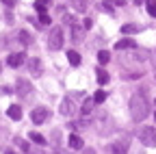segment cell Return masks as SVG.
<instances>
[{"mask_svg": "<svg viewBox=\"0 0 156 154\" xmlns=\"http://www.w3.org/2000/svg\"><path fill=\"white\" fill-rule=\"evenodd\" d=\"M48 115H50V111L46 106H35L30 113V120H33V124H44L48 120Z\"/></svg>", "mask_w": 156, "mask_h": 154, "instance_id": "277c9868", "label": "cell"}, {"mask_svg": "<svg viewBox=\"0 0 156 154\" xmlns=\"http://www.w3.org/2000/svg\"><path fill=\"white\" fill-rule=\"evenodd\" d=\"M67 61H69L72 65H80V54H78L76 50H69V52H67Z\"/></svg>", "mask_w": 156, "mask_h": 154, "instance_id": "4fadbf2b", "label": "cell"}, {"mask_svg": "<svg viewBox=\"0 0 156 154\" xmlns=\"http://www.w3.org/2000/svg\"><path fill=\"white\" fill-rule=\"evenodd\" d=\"M7 115H9L11 120H20V117H22V109H20L17 104H11V106L7 109Z\"/></svg>", "mask_w": 156, "mask_h": 154, "instance_id": "9c48e42d", "label": "cell"}, {"mask_svg": "<svg viewBox=\"0 0 156 154\" xmlns=\"http://www.w3.org/2000/svg\"><path fill=\"white\" fill-rule=\"evenodd\" d=\"M108 150H111V152H126L128 145H126V143H117V145H111Z\"/></svg>", "mask_w": 156, "mask_h": 154, "instance_id": "7402d4cb", "label": "cell"}, {"mask_svg": "<svg viewBox=\"0 0 156 154\" xmlns=\"http://www.w3.org/2000/svg\"><path fill=\"white\" fill-rule=\"evenodd\" d=\"M72 39H74V41H80V39H83V30L78 28L76 24H72Z\"/></svg>", "mask_w": 156, "mask_h": 154, "instance_id": "2e32d148", "label": "cell"}, {"mask_svg": "<svg viewBox=\"0 0 156 154\" xmlns=\"http://www.w3.org/2000/svg\"><path fill=\"white\" fill-rule=\"evenodd\" d=\"M91 106H93V98H91V100L87 98V100L83 102V109H80V111H83V113L87 115V113H91Z\"/></svg>", "mask_w": 156, "mask_h": 154, "instance_id": "44dd1931", "label": "cell"}, {"mask_svg": "<svg viewBox=\"0 0 156 154\" xmlns=\"http://www.w3.org/2000/svg\"><path fill=\"white\" fill-rule=\"evenodd\" d=\"M108 59H111V54H108L106 50H100V52H98V61H100V63H108Z\"/></svg>", "mask_w": 156, "mask_h": 154, "instance_id": "ffe728a7", "label": "cell"}, {"mask_svg": "<svg viewBox=\"0 0 156 154\" xmlns=\"http://www.w3.org/2000/svg\"><path fill=\"white\" fill-rule=\"evenodd\" d=\"M39 22H41V24H50L52 20H50V15L44 11V13H39Z\"/></svg>", "mask_w": 156, "mask_h": 154, "instance_id": "d4e9b609", "label": "cell"}, {"mask_svg": "<svg viewBox=\"0 0 156 154\" xmlns=\"http://www.w3.org/2000/svg\"><path fill=\"white\" fill-rule=\"evenodd\" d=\"M30 141H35L37 145H46L48 143L46 137H44V134H39V132H30Z\"/></svg>", "mask_w": 156, "mask_h": 154, "instance_id": "9a60e30c", "label": "cell"}, {"mask_svg": "<svg viewBox=\"0 0 156 154\" xmlns=\"http://www.w3.org/2000/svg\"><path fill=\"white\" fill-rule=\"evenodd\" d=\"M48 46H50V50H58L63 46V28L61 26H54L52 28V33L48 37Z\"/></svg>", "mask_w": 156, "mask_h": 154, "instance_id": "3957f363", "label": "cell"}, {"mask_svg": "<svg viewBox=\"0 0 156 154\" xmlns=\"http://www.w3.org/2000/svg\"><path fill=\"white\" fill-rule=\"evenodd\" d=\"M91 24H93V22H91V20H89V17H87V20H85V22H83V26H85V28H91Z\"/></svg>", "mask_w": 156, "mask_h": 154, "instance_id": "f1b7e54d", "label": "cell"}, {"mask_svg": "<svg viewBox=\"0 0 156 154\" xmlns=\"http://www.w3.org/2000/svg\"><path fill=\"white\" fill-rule=\"evenodd\" d=\"M95 78H98V83H100V85H106V83L111 81V76H108V72H104V70H98Z\"/></svg>", "mask_w": 156, "mask_h": 154, "instance_id": "7c38bea8", "label": "cell"}, {"mask_svg": "<svg viewBox=\"0 0 156 154\" xmlns=\"http://www.w3.org/2000/svg\"><path fill=\"white\" fill-rule=\"evenodd\" d=\"M134 48H136V41L130 39V37H124L115 44V50H134Z\"/></svg>", "mask_w": 156, "mask_h": 154, "instance_id": "8992f818", "label": "cell"}, {"mask_svg": "<svg viewBox=\"0 0 156 154\" xmlns=\"http://www.w3.org/2000/svg\"><path fill=\"white\" fill-rule=\"evenodd\" d=\"M15 91H17V95H22V98L30 95V91H33L30 81H26V78H17V83H15Z\"/></svg>", "mask_w": 156, "mask_h": 154, "instance_id": "5b68a950", "label": "cell"}, {"mask_svg": "<svg viewBox=\"0 0 156 154\" xmlns=\"http://www.w3.org/2000/svg\"><path fill=\"white\" fill-rule=\"evenodd\" d=\"M28 70L35 76H39V74H41V61H39V59H28Z\"/></svg>", "mask_w": 156, "mask_h": 154, "instance_id": "ba28073f", "label": "cell"}, {"mask_svg": "<svg viewBox=\"0 0 156 154\" xmlns=\"http://www.w3.org/2000/svg\"><path fill=\"white\" fill-rule=\"evenodd\" d=\"M100 9H102V11H106V13H113V7H111V5H102Z\"/></svg>", "mask_w": 156, "mask_h": 154, "instance_id": "83f0119b", "label": "cell"}, {"mask_svg": "<svg viewBox=\"0 0 156 154\" xmlns=\"http://www.w3.org/2000/svg\"><path fill=\"white\" fill-rule=\"evenodd\" d=\"M0 2H5V5H9V7H11V5H13V0H0Z\"/></svg>", "mask_w": 156, "mask_h": 154, "instance_id": "f546056e", "label": "cell"}, {"mask_svg": "<svg viewBox=\"0 0 156 154\" xmlns=\"http://www.w3.org/2000/svg\"><path fill=\"white\" fill-rule=\"evenodd\" d=\"M147 13H150L152 17H156V2H152V0L147 2Z\"/></svg>", "mask_w": 156, "mask_h": 154, "instance_id": "484cf974", "label": "cell"}, {"mask_svg": "<svg viewBox=\"0 0 156 154\" xmlns=\"http://www.w3.org/2000/svg\"><path fill=\"white\" fill-rule=\"evenodd\" d=\"M143 2H145V0H134V5H136V7H139V5H143Z\"/></svg>", "mask_w": 156, "mask_h": 154, "instance_id": "4dcf8cb0", "label": "cell"}, {"mask_svg": "<svg viewBox=\"0 0 156 154\" xmlns=\"http://www.w3.org/2000/svg\"><path fill=\"white\" fill-rule=\"evenodd\" d=\"M61 113H63V115H72V113H74V102H72L69 98L63 100V104H61Z\"/></svg>", "mask_w": 156, "mask_h": 154, "instance_id": "8fae6325", "label": "cell"}, {"mask_svg": "<svg viewBox=\"0 0 156 154\" xmlns=\"http://www.w3.org/2000/svg\"><path fill=\"white\" fill-rule=\"evenodd\" d=\"M139 139H141L143 145H147V148L156 145V128H154V126H143V128L139 130Z\"/></svg>", "mask_w": 156, "mask_h": 154, "instance_id": "7a4b0ae2", "label": "cell"}, {"mask_svg": "<svg viewBox=\"0 0 156 154\" xmlns=\"http://www.w3.org/2000/svg\"><path fill=\"white\" fill-rule=\"evenodd\" d=\"M106 2H111L113 7H124V5H126V0H106Z\"/></svg>", "mask_w": 156, "mask_h": 154, "instance_id": "4316f807", "label": "cell"}, {"mask_svg": "<svg viewBox=\"0 0 156 154\" xmlns=\"http://www.w3.org/2000/svg\"><path fill=\"white\" fill-rule=\"evenodd\" d=\"M104 100H106V91H102V89H100V91H95V95H93V102H95V104H102Z\"/></svg>", "mask_w": 156, "mask_h": 154, "instance_id": "ac0fdd59", "label": "cell"}, {"mask_svg": "<svg viewBox=\"0 0 156 154\" xmlns=\"http://www.w3.org/2000/svg\"><path fill=\"white\" fill-rule=\"evenodd\" d=\"M72 5L76 11H85V0H72Z\"/></svg>", "mask_w": 156, "mask_h": 154, "instance_id": "cb8c5ba5", "label": "cell"}, {"mask_svg": "<svg viewBox=\"0 0 156 154\" xmlns=\"http://www.w3.org/2000/svg\"><path fill=\"white\" fill-rule=\"evenodd\" d=\"M26 59H24V54L22 52H13V54H9V59H7V63L11 65V67H20Z\"/></svg>", "mask_w": 156, "mask_h": 154, "instance_id": "52a82bcc", "label": "cell"}, {"mask_svg": "<svg viewBox=\"0 0 156 154\" xmlns=\"http://www.w3.org/2000/svg\"><path fill=\"white\" fill-rule=\"evenodd\" d=\"M15 141H17V145H20V150H22V152H28V150H30L28 141H24V139H15Z\"/></svg>", "mask_w": 156, "mask_h": 154, "instance_id": "603a6c76", "label": "cell"}, {"mask_svg": "<svg viewBox=\"0 0 156 154\" xmlns=\"http://www.w3.org/2000/svg\"><path fill=\"white\" fill-rule=\"evenodd\" d=\"M48 2H50V0H37V2H35V11L44 13V11L48 9Z\"/></svg>", "mask_w": 156, "mask_h": 154, "instance_id": "d6986e66", "label": "cell"}, {"mask_svg": "<svg viewBox=\"0 0 156 154\" xmlns=\"http://www.w3.org/2000/svg\"><path fill=\"white\" fill-rule=\"evenodd\" d=\"M20 41H22L24 46H30V44H33V37H30L26 30H20Z\"/></svg>", "mask_w": 156, "mask_h": 154, "instance_id": "e0dca14e", "label": "cell"}, {"mask_svg": "<svg viewBox=\"0 0 156 154\" xmlns=\"http://www.w3.org/2000/svg\"><path fill=\"white\" fill-rule=\"evenodd\" d=\"M67 143H69V148H74V150H83V139L78 137V134H69Z\"/></svg>", "mask_w": 156, "mask_h": 154, "instance_id": "30bf717a", "label": "cell"}, {"mask_svg": "<svg viewBox=\"0 0 156 154\" xmlns=\"http://www.w3.org/2000/svg\"><path fill=\"white\" fill-rule=\"evenodd\" d=\"M130 115L134 122H143L147 115H150V102L145 98V93H134L130 98Z\"/></svg>", "mask_w": 156, "mask_h": 154, "instance_id": "6da1fadb", "label": "cell"}, {"mask_svg": "<svg viewBox=\"0 0 156 154\" xmlns=\"http://www.w3.org/2000/svg\"><path fill=\"white\" fill-rule=\"evenodd\" d=\"M134 33H139V26L136 24H124L122 26V35H134Z\"/></svg>", "mask_w": 156, "mask_h": 154, "instance_id": "5bb4252c", "label": "cell"}]
</instances>
